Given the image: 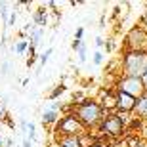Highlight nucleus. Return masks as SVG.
Instances as JSON below:
<instances>
[{
  "label": "nucleus",
  "instance_id": "nucleus-1",
  "mask_svg": "<svg viewBox=\"0 0 147 147\" xmlns=\"http://www.w3.org/2000/svg\"><path fill=\"white\" fill-rule=\"evenodd\" d=\"M73 115H75L76 119H78V122L88 130V128H98V126L101 124V120L109 113H105V111L99 107L98 101L86 99V101L80 103V105H73Z\"/></svg>",
  "mask_w": 147,
  "mask_h": 147
},
{
  "label": "nucleus",
  "instance_id": "nucleus-2",
  "mask_svg": "<svg viewBox=\"0 0 147 147\" xmlns=\"http://www.w3.org/2000/svg\"><path fill=\"white\" fill-rule=\"evenodd\" d=\"M145 73H147V54L124 52V55H122V76L142 78Z\"/></svg>",
  "mask_w": 147,
  "mask_h": 147
},
{
  "label": "nucleus",
  "instance_id": "nucleus-3",
  "mask_svg": "<svg viewBox=\"0 0 147 147\" xmlns=\"http://www.w3.org/2000/svg\"><path fill=\"white\" fill-rule=\"evenodd\" d=\"M124 52L147 54V33L142 27H132L124 38Z\"/></svg>",
  "mask_w": 147,
  "mask_h": 147
},
{
  "label": "nucleus",
  "instance_id": "nucleus-4",
  "mask_svg": "<svg viewBox=\"0 0 147 147\" xmlns=\"http://www.w3.org/2000/svg\"><path fill=\"white\" fill-rule=\"evenodd\" d=\"M84 132H86V128L78 122V119L73 113L63 115L55 124V134L57 136H80Z\"/></svg>",
  "mask_w": 147,
  "mask_h": 147
},
{
  "label": "nucleus",
  "instance_id": "nucleus-5",
  "mask_svg": "<svg viewBox=\"0 0 147 147\" xmlns=\"http://www.w3.org/2000/svg\"><path fill=\"white\" fill-rule=\"evenodd\" d=\"M96 130H99V134H101V136L113 138V140H117V138H124V134H126L124 124L119 120V117H117L115 113H109V115H107Z\"/></svg>",
  "mask_w": 147,
  "mask_h": 147
},
{
  "label": "nucleus",
  "instance_id": "nucleus-6",
  "mask_svg": "<svg viewBox=\"0 0 147 147\" xmlns=\"http://www.w3.org/2000/svg\"><path fill=\"white\" fill-rule=\"evenodd\" d=\"M115 90H119V92L126 94V96H132L134 99L142 98L143 94H145V88H143V84H142V78H136V76H120V78H117Z\"/></svg>",
  "mask_w": 147,
  "mask_h": 147
},
{
  "label": "nucleus",
  "instance_id": "nucleus-7",
  "mask_svg": "<svg viewBox=\"0 0 147 147\" xmlns=\"http://www.w3.org/2000/svg\"><path fill=\"white\" fill-rule=\"evenodd\" d=\"M99 107L105 111V113H115L117 111V92L115 90H101L99 92Z\"/></svg>",
  "mask_w": 147,
  "mask_h": 147
},
{
  "label": "nucleus",
  "instance_id": "nucleus-8",
  "mask_svg": "<svg viewBox=\"0 0 147 147\" xmlns=\"http://www.w3.org/2000/svg\"><path fill=\"white\" fill-rule=\"evenodd\" d=\"M115 92H117V111H120V113H132L134 105H136V99L132 98V96H126V94L119 92V90H115Z\"/></svg>",
  "mask_w": 147,
  "mask_h": 147
},
{
  "label": "nucleus",
  "instance_id": "nucleus-9",
  "mask_svg": "<svg viewBox=\"0 0 147 147\" xmlns=\"http://www.w3.org/2000/svg\"><path fill=\"white\" fill-rule=\"evenodd\" d=\"M132 115H134L136 119H140L142 122H147V94H143L142 98L136 99V105H134Z\"/></svg>",
  "mask_w": 147,
  "mask_h": 147
},
{
  "label": "nucleus",
  "instance_id": "nucleus-10",
  "mask_svg": "<svg viewBox=\"0 0 147 147\" xmlns=\"http://www.w3.org/2000/svg\"><path fill=\"white\" fill-rule=\"evenodd\" d=\"M57 147H80L78 136H57Z\"/></svg>",
  "mask_w": 147,
  "mask_h": 147
},
{
  "label": "nucleus",
  "instance_id": "nucleus-11",
  "mask_svg": "<svg viewBox=\"0 0 147 147\" xmlns=\"http://www.w3.org/2000/svg\"><path fill=\"white\" fill-rule=\"evenodd\" d=\"M57 120H59V113H55V111H46L42 115V124H46V126L57 124Z\"/></svg>",
  "mask_w": 147,
  "mask_h": 147
},
{
  "label": "nucleus",
  "instance_id": "nucleus-12",
  "mask_svg": "<svg viewBox=\"0 0 147 147\" xmlns=\"http://www.w3.org/2000/svg\"><path fill=\"white\" fill-rule=\"evenodd\" d=\"M44 21H46V10L44 8H38V11L34 13V23L40 27V25H44Z\"/></svg>",
  "mask_w": 147,
  "mask_h": 147
},
{
  "label": "nucleus",
  "instance_id": "nucleus-13",
  "mask_svg": "<svg viewBox=\"0 0 147 147\" xmlns=\"http://www.w3.org/2000/svg\"><path fill=\"white\" fill-rule=\"evenodd\" d=\"M63 92H65V84H59V86H55L54 90H52V94H50V99H57Z\"/></svg>",
  "mask_w": 147,
  "mask_h": 147
},
{
  "label": "nucleus",
  "instance_id": "nucleus-14",
  "mask_svg": "<svg viewBox=\"0 0 147 147\" xmlns=\"http://www.w3.org/2000/svg\"><path fill=\"white\" fill-rule=\"evenodd\" d=\"M27 48H29V42H27V40H21V42L16 44V52H17V54H23Z\"/></svg>",
  "mask_w": 147,
  "mask_h": 147
},
{
  "label": "nucleus",
  "instance_id": "nucleus-15",
  "mask_svg": "<svg viewBox=\"0 0 147 147\" xmlns=\"http://www.w3.org/2000/svg\"><path fill=\"white\" fill-rule=\"evenodd\" d=\"M40 36H42V29L38 27L36 31H34V33H33V36H31V44H33V46H34V44H36L38 40H40Z\"/></svg>",
  "mask_w": 147,
  "mask_h": 147
},
{
  "label": "nucleus",
  "instance_id": "nucleus-16",
  "mask_svg": "<svg viewBox=\"0 0 147 147\" xmlns=\"http://www.w3.org/2000/svg\"><path fill=\"white\" fill-rule=\"evenodd\" d=\"M94 63H96V65H101V63H103V54H101V52H96V54H94Z\"/></svg>",
  "mask_w": 147,
  "mask_h": 147
},
{
  "label": "nucleus",
  "instance_id": "nucleus-17",
  "mask_svg": "<svg viewBox=\"0 0 147 147\" xmlns=\"http://www.w3.org/2000/svg\"><path fill=\"white\" fill-rule=\"evenodd\" d=\"M76 52H78V59H80V61L86 59V46H84V44H82V46L76 50Z\"/></svg>",
  "mask_w": 147,
  "mask_h": 147
},
{
  "label": "nucleus",
  "instance_id": "nucleus-18",
  "mask_svg": "<svg viewBox=\"0 0 147 147\" xmlns=\"http://www.w3.org/2000/svg\"><path fill=\"white\" fill-rule=\"evenodd\" d=\"M0 16L8 21V10H6V4H4V2H0Z\"/></svg>",
  "mask_w": 147,
  "mask_h": 147
},
{
  "label": "nucleus",
  "instance_id": "nucleus-19",
  "mask_svg": "<svg viewBox=\"0 0 147 147\" xmlns=\"http://www.w3.org/2000/svg\"><path fill=\"white\" fill-rule=\"evenodd\" d=\"M138 27H142L143 31L147 33V11L143 13V17H142V21H140V25H138Z\"/></svg>",
  "mask_w": 147,
  "mask_h": 147
},
{
  "label": "nucleus",
  "instance_id": "nucleus-20",
  "mask_svg": "<svg viewBox=\"0 0 147 147\" xmlns=\"http://www.w3.org/2000/svg\"><path fill=\"white\" fill-rule=\"evenodd\" d=\"M50 54H52V48H50V50H46V52H44V54L40 55V63H42V65H44V63H46V61H48Z\"/></svg>",
  "mask_w": 147,
  "mask_h": 147
},
{
  "label": "nucleus",
  "instance_id": "nucleus-21",
  "mask_svg": "<svg viewBox=\"0 0 147 147\" xmlns=\"http://www.w3.org/2000/svg\"><path fill=\"white\" fill-rule=\"evenodd\" d=\"M92 147H111V143H109V140H99V142Z\"/></svg>",
  "mask_w": 147,
  "mask_h": 147
},
{
  "label": "nucleus",
  "instance_id": "nucleus-22",
  "mask_svg": "<svg viewBox=\"0 0 147 147\" xmlns=\"http://www.w3.org/2000/svg\"><path fill=\"white\" fill-rule=\"evenodd\" d=\"M82 34H84V29H76V33H75V40H78V42H80L82 40Z\"/></svg>",
  "mask_w": 147,
  "mask_h": 147
},
{
  "label": "nucleus",
  "instance_id": "nucleus-23",
  "mask_svg": "<svg viewBox=\"0 0 147 147\" xmlns=\"http://www.w3.org/2000/svg\"><path fill=\"white\" fill-rule=\"evenodd\" d=\"M96 46H98V48H105V40L101 36H98L96 38Z\"/></svg>",
  "mask_w": 147,
  "mask_h": 147
},
{
  "label": "nucleus",
  "instance_id": "nucleus-24",
  "mask_svg": "<svg viewBox=\"0 0 147 147\" xmlns=\"http://www.w3.org/2000/svg\"><path fill=\"white\" fill-rule=\"evenodd\" d=\"M142 84H143V88H145V94H147V73L142 76Z\"/></svg>",
  "mask_w": 147,
  "mask_h": 147
},
{
  "label": "nucleus",
  "instance_id": "nucleus-25",
  "mask_svg": "<svg viewBox=\"0 0 147 147\" xmlns=\"http://www.w3.org/2000/svg\"><path fill=\"white\" fill-rule=\"evenodd\" d=\"M23 147H33V142H31V140H27V138H25V140H23Z\"/></svg>",
  "mask_w": 147,
  "mask_h": 147
},
{
  "label": "nucleus",
  "instance_id": "nucleus-26",
  "mask_svg": "<svg viewBox=\"0 0 147 147\" xmlns=\"http://www.w3.org/2000/svg\"><path fill=\"white\" fill-rule=\"evenodd\" d=\"M82 46V42H78V40H75V42H73V50H78Z\"/></svg>",
  "mask_w": 147,
  "mask_h": 147
},
{
  "label": "nucleus",
  "instance_id": "nucleus-27",
  "mask_svg": "<svg viewBox=\"0 0 147 147\" xmlns=\"http://www.w3.org/2000/svg\"><path fill=\"white\" fill-rule=\"evenodd\" d=\"M111 147H124V143L119 142V143H111Z\"/></svg>",
  "mask_w": 147,
  "mask_h": 147
},
{
  "label": "nucleus",
  "instance_id": "nucleus-28",
  "mask_svg": "<svg viewBox=\"0 0 147 147\" xmlns=\"http://www.w3.org/2000/svg\"><path fill=\"white\" fill-rule=\"evenodd\" d=\"M4 117H6V113H4V111H2V107H0V122L4 120Z\"/></svg>",
  "mask_w": 147,
  "mask_h": 147
},
{
  "label": "nucleus",
  "instance_id": "nucleus-29",
  "mask_svg": "<svg viewBox=\"0 0 147 147\" xmlns=\"http://www.w3.org/2000/svg\"><path fill=\"white\" fill-rule=\"evenodd\" d=\"M136 147H147V142H140V143H138Z\"/></svg>",
  "mask_w": 147,
  "mask_h": 147
},
{
  "label": "nucleus",
  "instance_id": "nucleus-30",
  "mask_svg": "<svg viewBox=\"0 0 147 147\" xmlns=\"http://www.w3.org/2000/svg\"><path fill=\"white\" fill-rule=\"evenodd\" d=\"M0 147H4V143H2V138H0Z\"/></svg>",
  "mask_w": 147,
  "mask_h": 147
}]
</instances>
